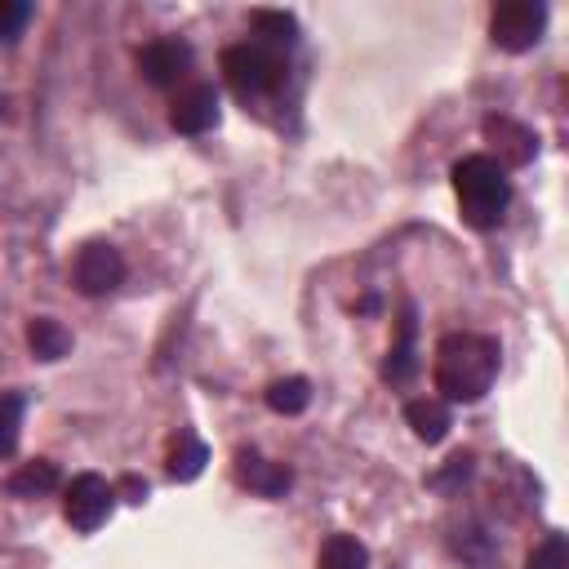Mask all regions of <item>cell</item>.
Instances as JSON below:
<instances>
[{
    "label": "cell",
    "instance_id": "obj_1",
    "mask_svg": "<svg viewBox=\"0 0 569 569\" xmlns=\"http://www.w3.org/2000/svg\"><path fill=\"white\" fill-rule=\"evenodd\" d=\"M498 360H502V351L489 333H445L436 342V360H431L436 391L453 405H471L493 387Z\"/></svg>",
    "mask_w": 569,
    "mask_h": 569
},
{
    "label": "cell",
    "instance_id": "obj_2",
    "mask_svg": "<svg viewBox=\"0 0 569 569\" xmlns=\"http://www.w3.org/2000/svg\"><path fill=\"white\" fill-rule=\"evenodd\" d=\"M453 196L462 209V222L476 231H489L502 222L507 204H511V182L507 169L493 156H462L453 164Z\"/></svg>",
    "mask_w": 569,
    "mask_h": 569
},
{
    "label": "cell",
    "instance_id": "obj_3",
    "mask_svg": "<svg viewBox=\"0 0 569 569\" xmlns=\"http://www.w3.org/2000/svg\"><path fill=\"white\" fill-rule=\"evenodd\" d=\"M222 76L240 102H253V98H267L284 84V58L258 40L253 44L244 40V44L222 49Z\"/></svg>",
    "mask_w": 569,
    "mask_h": 569
},
{
    "label": "cell",
    "instance_id": "obj_4",
    "mask_svg": "<svg viewBox=\"0 0 569 569\" xmlns=\"http://www.w3.org/2000/svg\"><path fill=\"white\" fill-rule=\"evenodd\" d=\"M542 27H547V4H538V0H507L489 13V40L507 53L533 49Z\"/></svg>",
    "mask_w": 569,
    "mask_h": 569
},
{
    "label": "cell",
    "instance_id": "obj_5",
    "mask_svg": "<svg viewBox=\"0 0 569 569\" xmlns=\"http://www.w3.org/2000/svg\"><path fill=\"white\" fill-rule=\"evenodd\" d=\"M111 502H116V489L102 480V476H93V471H84V476H76L71 485H67V498H62V516L71 520V529H80V533H93L107 516H111Z\"/></svg>",
    "mask_w": 569,
    "mask_h": 569
},
{
    "label": "cell",
    "instance_id": "obj_6",
    "mask_svg": "<svg viewBox=\"0 0 569 569\" xmlns=\"http://www.w3.org/2000/svg\"><path fill=\"white\" fill-rule=\"evenodd\" d=\"M80 293L98 298V293H111L120 280H124V258L120 249H111L107 240H89L80 253H76V267H71Z\"/></svg>",
    "mask_w": 569,
    "mask_h": 569
},
{
    "label": "cell",
    "instance_id": "obj_7",
    "mask_svg": "<svg viewBox=\"0 0 569 569\" xmlns=\"http://www.w3.org/2000/svg\"><path fill=\"white\" fill-rule=\"evenodd\" d=\"M138 71H142L151 84L169 89V84H178V80L191 71V49H187L182 40H151V44L138 49Z\"/></svg>",
    "mask_w": 569,
    "mask_h": 569
},
{
    "label": "cell",
    "instance_id": "obj_8",
    "mask_svg": "<svg viewBox=\"0 0 569 569\" xmlns=\"http://www.w3.org/2000/svg\"><path fill=\"white\" fill-rule=\"evenodd\" d=\"M169 124H173L178 133H204V129H213V124H218V93H213L209 84L182 89V93L173 98V107H169Z\"/></svg>",
    "mask_w": 569,
    "mask_h": 569
},
{
    "label": "cell",
    "instance_id": "obj_9",
    "mask_svg": "<svg viewBox=\"0 0 569 569\" xmlns=\"http://www.w3.org/2000/svg\"><path fill=\"white\" fill-rule=\"evenodd\" d=\"M236 480L244 485V489H253V493H262V498H280L284 489H289V467L284 462H271V458H262V453H236Z\"/></svg>",
    "mask_w": 569,
    "mask_h": 569
},
{
    "label": "cell",
    "instance_id": "obj_10",
    "mask_svg": "<svg viewBox=\"0 0 569 569\" xmlns=\"http://www.w3.org/2000/svg\"><path fill=\"white\" fill-rule=\"evenodd\" d=\"M485 138L498 147V164H529L533 151H538V138L525 124L507 120V116H489L485 120Z\"/></svg>",
    "mask_w": 569,
    "mask_h": 569
},
{
    "label": "cell",
    "instance_id": "obj_11",
    "mask_svg": "<svg viewBox=\"0 0 569 569\" xmlns=\"http://www.w3.org/2000/svg\"><path fill=\"white\" fill-rule=\"evenodd\" d=\"M413 329H418L413 307H405L400 320H396V342H391V351L382 360V378L387 382H409L413 378V369H418V360H413Z\"/></svg>",
    "mask_w": 569,
    "mask_h": 569
},
{
    "label": "cell",
    "instance_id": "obj_12",
    "mask_svg": "<svg viewBox=\"0 0 569 569\" xmlns=\"http://www.w3.org/2000/svg\"><path fill=\"white\" fill-rule=\"evenodd\" d=\"M405 418H409V427H413V436L418 440H427V445H440L445 436H449V409H445V400H409L405 405Z\"/></svg>",
    "mask_w": 569,
    "mask_h": 569
},
{
    "label": "cell",
    "instance_id": "obj_13",
    "mask_svg": "<svg viewBox=\"0 0 569 569\" xmlns=\"http://www.w3.org/2000/svg\"><path fill=\"white\" fill-rule=\"evenodd\" d=\"M204 462H209L204 440L196 431H178V440L169 445V476L173 480H196L204 471Z\"/></svg>",
    "mask_w": 569,
    "mask_h": 569
},
{
    "label": "cell",
    "instance_id": "obj_14",
    "mask_svg": "<svg viewBox=\"0 0 569 569\" xmlns=\"http://www.w3.org/2000/svg\"><path fill=\"white\" fill-rule=\"evenodd\" d=\"M49 489H58V467L44 462V458L22 462V467L9 476V493H18V498H36V493H49Z\"/></svg>",
    "mask_w": 569,
    "mask_h": 569
},
{
    "label": "cell",
    "instance_id": "obj_15",
    "mask_svg": "<svg viewBox=\"0 0 569 569\" xmlns=\"http://www.w3.org/2000/svg\"><path fill=\"white\" fill-rule=\"evenodd\" d=\"M27 347L40 356V360H58V356H67V347H71V333L58 325V320H31L27 325Z\"/></svg>",
    "mask_w": 569,
    "mask_h": 569
},
{
    "label": "cell",
    "instance_id": "obj_16",
    "mask_svg": "<svg viewBox=\"0 0 569 569\" xmlns=\"http://www.w3.org/2000/svg\"><path fill=\"white\" fill-rule=\"evenodd\" d=\"M365 565H369L365 542H356L351 533L325 538V547H320V569H365Z\"/></svg>",
    "mask_w": 569,
    "mask_h": 569
},
{
    "label": "cell",
    "instance_id": "obj_17",
    "mask_svg": "<svg viewBox=\"0 0 569 569\" xmlns=\"http://www.w3.org/2000/svg\"><path fill=\"white\" fill-rule=\"evenodd\" d=\"M311 405V382L307 378H276L267 387V409L276 413H302Z\"/></svg>",
    "mask_w": 569,
    "mask_h": 569
},
{
    "label": "cell",
    "instance_id": "obj_18",
    "mask_svg": "<svg viewBox=\"0 0 569 569\" xmlns=\"http://www.w3.org/2000/svg\"><path fill=\"white\" fill-rule=\"evenodd\" d=\"M22 391H0V458H9L18 449V431H22Z\"/></svg>",
    "mask_w": 569,
    "mask_h": 569
},
{
    "label": "cell",
    "instance_id": "obj_19",
    "mask_svg": "<svg viewBox=\"0 0 569 569\" xmlns=\"http://www.w3.org/2000/svg\"><path fill=\"white\" fill-rule=\"evenodd\" d=\"M253 27L262 31L267 49H271V44H293V40H298V22H293L289 13H276V9H258V13H253Z\"/></svg>",
    "mask_w": 569,
    "mask_h": 569
},
{
    "label": "cell",
    "instance_id": "obj_20",
    "mask_svg": "<svg viewBox=\"0 0 569 569\" xmlns=\"http://www.w3.org/2000/svg\"><path fill=\"white\" fill-rule=\"evenodd\" d=\"M31 18V4L27 0H0V40H13Z\"/></svg>",
    "mask_w": 569,
    "mask_h": 569
},
{
    "label": "cell",
    "instance_id": "obj_21",
    "mask_svg": "<svg viewBox=\"0 0 569 569\" xmlns=\"http://www.w3.org/2000/svg\"><path fill=\"white\" fill-rule=\"evenodd\" d=\"M529 569H565V538L551 533V538L529 556Z\"/></svg>",
    "mask_w": 569,
    "mask_h": 569
},
{
    "label": "cell",
    "instance_id": "obj_22",
    "mask_svg": "<svg viewBox=\"0 0 569 569\" xmlns=\"http://www.w3.org/2000/svg\"><path fill=\"white\" fill-rule=\"evenodd\" d=\"M120 493H124V502H142V498H147V480L124 476V480H120Z\"/></svg>",
    "mask_w": 569,
    "mask_h": 569
}]
</instances>
